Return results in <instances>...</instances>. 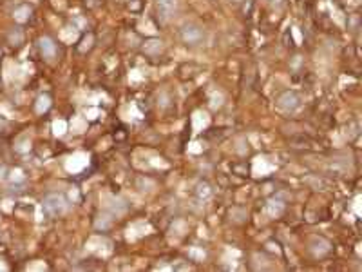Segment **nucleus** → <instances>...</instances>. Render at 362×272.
I'll use <instances>...</instances> for the list:
<instances>
[{
    "mask_svg": "<svg viewBox=\"0 0 362 272\" xmlns=\"http://www.w3.org/2000/svg\"><path fill=\"white\" fill-rule=\"evenodd\" d=\"M44 207L47 209L51 216H60L67 211V201L62 194H49L44 200Z\"/></svg>",
    "mask_w": 362,
    "mask_h": 272,
    "instance_id": "f257e3e1",
    "label": "nucleus"
},
{
    "mask_svg": "<svg viewBox=\"0 0 362 272\" xmlns=\"http://www.w3.org/2000/svg\"><path fill=\"white\" fill-rule=\"evenodd\" d=\"M181 40H183L185 44L198 46L203 42V31H201V28H198V26L187 24L181 29Z\"/></svg>",
    "mask_w": 362,
    "mask_h": 272,
    "instance_id": "f03ea898",
    "label": "nucleus"
},
{
    "mask_svg": "<svg viewBox=\"0 0 362 272\" xmlns=\"http://www.w3.org/2000/svg\"><path fill=\"white\" fill-rule=\"evenodd\" d=\"M156 4H158L159 16L163 20H171L172 16H174V13L178 11L179 0H156Z\"/></svg>",
    "mask_w": 362,
    "mask_h": 272,
    "instance_id": "7ed1b4c3",
    "label": "nucleus"
},
{
    "mask_svg": "<svg viewBox=\"0 0 362 272\" xmlns=\"http://www.w3.org/2000/svg\"><path fill=\"white\" fill-rule=\"evenodd\" d=\"M299 105H301V102H299V96L295 93L288 91L279 96V107L284 109V111H295Z\"/></svg>",
    "mask_w": 362,
    "mask_h": 272,
    "instance_id": "20e7f679",
    "label": "nucleus"
},
{
    "mask_svg": "<svg viewBox=\"0 0 362 272\" xmlns=\"http://www.w3.org/2000/svg\"><path fill=\"white\" fill-rule=\"evenodd\" d=\"M40 49H42L44 56H47V58H53V56H55V51H56L53 40H51V38H47V36L40 38Z\"/></svg>",
    "mask_w": 362,
    "mask_h": 272,
    "instance_id": "39448f33",
    "label": "nucleus"
},
{
    "mask_svg": "<svg viewBox=\"0 0 362 272\" xmlns=\"http://www.w3.org/2000/svg\"><path fill=\"white\" fill-rule=\"evenodd\" d=\"M198 194H199V196H208V194H210V189H208V185L207 184L199 185V187H198Z\"/></svg>",
    "mask_w": 362,
    "mask_h": 272,
    "instance_id": "423d86ee",
    "label": "nucleus"
}]
</instances>
